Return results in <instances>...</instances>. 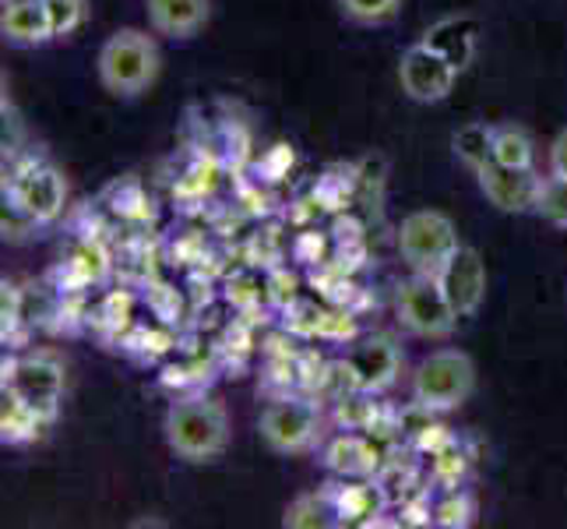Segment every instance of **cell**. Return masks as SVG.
<instances>
[{"label":"cell","mask_w":567,"mask_h":529,"mask_svg":"<svg viewBox=\"0 0 567 529\" xmlns=\"http://www.w3.org/2000/svg\"><path fill=\"white\" fill-rule=\"evenodd\" d=\"M166 445L184 462H215L229 445L226 406L212 396H184L166 409Z\"/></svg>","instance_id":"6da1fadb"},{"label":"cell","mask_w":567,"mask_h":529,"mask_svg":"<svg viewBox=\"0 0 567 529\" xmlns=\"http://www.w3.org/2000/svg\"><path fill=\"white\" fill-rule=\"evenodd\" d=\"M159 68H163L159 47L142 29H116L103 43L100 61H95L103 89L110 95H121V100L148 92L155 85V78H159Z\"/></svg>","instance_id":"7a4b0ae2"},{"label":"cell","mask_w":567,"mask_h":529,"mask_svg":"<svg viewBox=\"0 0 567 529\" xmlns=\"http://www.w3.org/2000/svg\"><path fill=\"white\" fill-rule=\"evenodd\" d=\"M476 391V364L462 349H437L416 367L413 399L430 414H452Z\"/></svg>","instance_id":"3957f363"},{"label":"cell","mask_w":567,"mask_h":529,"mask_svg":"<svg viewBox=\"0 0 567 529\" xmlns=\"http://www.w3.org/2000/svg\"><path fill=\"white\" fill-rule=\"evenodd\" d=\"M395 318L402 322L409 336L420 339H447L458 325L455 307L441 289L437 276H423V272H413V276L399 283Z\"/></svg>","instance_id":"277c9868"},{"label":"cell","mask_w":567,"mask_h":529,"mask_svg":"<svg viewBox=\"0 0 567 529\" xmlns=\"http://www.w3.org/2000/svg\"><path fill=\"white\" fill-rule=\"evenodd\" d=\"M455 247H458V233H455V223L447 220L444 212L420 208V212H409L402 220L399 251H402V262L413 272L437 276V272L444 268V262L455 254Z\"/></svg>","instance_id":"5b68a950"},{"label":"cell","mask_w":567,"mask_h":529,"mask_svg":"<svg viewBox=\"0 0 567 529\" xmlns=\"http://www.w3.org/2000/svg\"><path fill=\"white\" fill-rule=\"evenodd\" d=\"M321 414L315 403L307 399H276L265 406V414L258 420L261 441L279 456H300L307 452L318 438Z\"/></svg>","instance_id":"8992f818"},{"label":"cell","mask_w":567,"mask_h":529,"mask_svg":"<svg viewBox=\"0 0 567 529\" xmlns=\"http://www.w3.org/2000/svg\"><path fill=\"white\" fill-rule=\"evenodd\" d=\"M4 391L22 399L32 414H39L47 424L56 417L61 409V391H64V367L56 364L47 353H35V357L14 360L4 370Z\"/></svg>","instance_id":"52a82bcc"},{"label":"cell","mask_w":567,"mask_h":529,"mask_svg":"<svg viewBox=\"0 0 567 529\" xmlns=\"http://www.w3.org/2000/svg\"><path fill=\"white\" fill-rule=\"evenodd\" d=\"M68 199V184L61 170H53L50 163H29L22 166L8 184V202L22 208L29 220L50 223L61 215Z\"/></svg>","instance_id":"ba28073f"},{"label":"cell","mask_w":567,"mask_h":529,"mask_svg":"<svg viewBox=\"0 0 567 529\" xmlns=\"http://www.w3.org/2000/svg\"><path fill=\"white\" fill-rule=\"evenodd\" d=\"M458 71L444 61L441 53H434L426 43H413L399 61V82L402 92L413 103H441L452 95Z\"/></svg>","instance_id":"9c48e42d"},{"label":"cell","mask_w":567,"mask_h":529,"mask_svg":"<svg viewBox=\"0 0 567 529\" xmlns=\"http://www.w3.org/2000/svg\"><path fill=\"white\" fill-rule=\"evenodd\" d=\"M437 283L452 301L458 318H473L486 301V262L476 247L458 244L452 258L437 272Z\"/></svg>","instance_id":"30bf717a"},{"label":"cell","mask_w":567,"mask_h":529,"mask_svg":"<svg viewBox=\"0 0 567 529\" xmlns=\"http://www.w3.org/2000/svg\"><path fill=\"white\" fill-rule=\"evenodd\" d=\"M480 191L486 194V202L501 212H512V215H525V212H536L539 202V187H543V176H536V170H515V166H501L491 163L476 173Z\"/></svg>","instance_id":"8fae6325"},{"label":"cell","mask_w":567,"mask_h":529,"mask_svg":"<svg viewBox=\"0 0 567 529\" xmlns=\"http://www.w3.org/2000/svg\"><path fill=\"white\" fill-rule=\"evenodd\" d=\"M148 26L169 39L198 35L212 18V0H145Z\"/></svg>","instance_id":"7c38bea8"},{"label":"cell","mask_w":567,"mask_h":529,"mask_svg":"<svg viewBox=\"0 0 567 529\" xmlns=\"http://www.w3.org/2000/svg\"><path fill=\"white\" fill-rule=\"evenodd\" d=\"M476 35H480V26L473 22V18L458 14V18H441L437 26H430L420 43H426L434 53H441L444 61L462 74L476 57Z\"/></svg>","instance_id":"4fadbf2b"},{"label":"cell","mask_w":567,"mask_h":529,"mask_svg":"<svg viewBox=\"0 0 567 529\" xmlns=\"http://www.w3.org/2000/svg\"><path fill=\"white\" fill-rule=\"evenodd\" d=\"M0 32L14 47H43L53 39L50 14L43 0H8L0 14Z\"/></svg>","instance_id":"5bb4252c"},{"label":"cell","mask_w":567,"mask_h":529,"mask_svg":"<svg viewBox=\"0 0 567 529\" xmlns=\"http://www.w3.org/2000/svg\"><path fill=\"white\" fill-rule=\"evenodd\" d=\"M349 367H353V375L363 388H384V385L395 382L399 353L384 339H370L353 353V357H349Z\"/></svg>","instance_id":"9a60e30c"},{"label":"cell","mask_w":567,"mask_h":529,"mask_svg":"<svg viewBox=\"0 0 567 529\" xmlns=\"http://www.w3.org/2000/svg\"><path fill=\"white\" fill-rule=\"evenodd\" d=\"M452 145H455V160L473 173H480L483 166L494 163V128L491 124H480V121L465 124L455 134Z\"/></svg>","instance_id":"2e32d148"},{"label":"cell","mask_w":567,"mask_h":529,"mask_svg":"<svg viewBox=\"0 0 567 529\" xmlns=\"http://www.w3.org/2000/svg\"><path fill=\"white\" fill-rule=\"evenodd\" d=\"M533 160H536V145L529 139V131L518 128V124L494 128V163L515 166V170H529Z\"/></svg>","instance_id":"e0dca14e"},{"label":"cell","mask_w":567,"mask_h":529,"mask_svg":"<svg viewBox=\"0 0 567 529\" xmlns=\"http://www.w3.org/2000/svg\"><path fill=\"white\" fill-rule=\"evenodd\" d=\"M47 420L32 414V409L11 396V391H4V406H0V430H4V441L11 445H22V441H32L39 435V427H43Z\"/></svg>","instance_id":"ac0fdd59"},{"label":"cell","mask_w":567,"mask_h":529,"mask_svg":"<svg viewBox=\"0 0 567 529\" xmlns=\"http://www.w3.org/2000/svg\"><path fill=\"white\" fill-rule=\"evenodd\" d=\"M536 215H539L543 223H550L557 230H567V176H560V173L543 176Z\"/></svg>","instance_id":"d6986e66"},{"label":"cell","mask_w":567,"mask_h":529,"mask_svg":"<svg viewBox=\"0 0 567 529\" xmlns=\"http://www.w3.org/2000/svg\"><path fill=\"white\" fill-rule=\"evenodd\" d=\"M339 11L357 26H381L399 14L402 0H336Z\"/></svg>","instance_id":"ffe728a7"},{"label":"cell","mask_w":567,"mask_h":529,"mask_svg":"<svg viewBox=\"0 0 567 529\" xmlns=\"http://www.w3.org/2000/svg\"><path fill=\"white\" fill-rule=\"evenodd\" d=\"M43 4L50 14L53 39H64V35L78 32L89 18V0H43Z\"/></svg>","instance_id":"44dd1931"},{"label":"cell","mask_w":567,"mask_h":529,"mask_svg":"<svg viewBox=\"0 0 567 529\" xmlns=\"http://www.w3.org/2000/svg\"><path fill=\"white\" fill-rule=\"evenodd\" d=\"M328 512L318 505V498H297L286 508V526H328Z\"/></svg>","instance_id":"7402d4cb"},{"label":"cell","mask_w":567,"mask_h":529,"mask_svg":"<svg viewBox=\"0 0 567 529\" xmlns=\"http://www.w3.org/2000/svg\"><path fill=\"white\" fill-rule=\"evenodd\" d=\"M550 173L567 176V128L557 134L554 145H550Z\"/></svg>","instance_id":"603a6c76"},{"label":"cell","mask_w":567,"mask_h":529,"mask_svg":"<svg viewBox=\"0 0 567 529\" xmlns=\"http://www.w3.org/2000/svg\"><path fill=\"white\" fill-rule=\"evenodd\" d=\"M4 4H8V0H4Z\"/></svg>","instance_id":"cb8c5ba5"}]
</instances>
